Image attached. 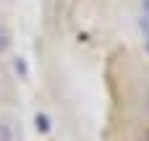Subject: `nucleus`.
<instances>
[{
  "label": "nucleus",
  "instance_id": "obj_5",
  "mask_svg": "<svg viewBox=\"0 0 149 141\" xmlns=\"http://www.w3.org/2000/svg\"><path fill=\"white\" fill-rule=\"evenodd\" d=\"M141 8H144V13L149 16V0H144V3H141Z\"/></svg>",
  "mask_w": 149,
  "mask_h": 141
},
{
  "label": "nucleus",
  "instance_id": "obj_4",
  "mask_svg": "<svg viewBox=\"0 0 149 141\" xmlns=\"http://www.w3.org/2000/svg\"><path fill=\"white\" fill-rule=\"evenodd\" d=\"M13 68H16V73H21V76H26V65H24V60L18 58L16 63H13Z\"/></svg>",
  "mask_w": 149,
  "mask_h": 141
},
{
  "label": "nucleus",
  "instance_id": "obj_1",
  "mask_svg": "<svg viewBox=\"0 0 149 141\" xmlns=\"http://www.w3.org/2000/svg\"><path fill=\"white\" fill-rule=\"evenodd\" d=\"M34 128H37V133H50L52 131V120H50V115H45V113H37L34 115Z\"/></svg>",
  "mask_w": 149,
  "mask_h": 141
},
{
  "label": "nucleus",
  "instance_id": "obj_3",
  "mask_svg": "<svg viewBox=\"0 0 149 141\" xmlns=\"http://www.w3.org/2000/svg\"><path fill=\"white\" fill-rule=\"evenodd\" d=\"M8 47H10V31H8L5 26H0V55H3Z\"/></svg>",
  "mask_w": 149,
  "mask_h": 141
},
{
  "label": "nucleus",
  "instance_id": "obj_6",
  "mask_svg": "<svg viewBox=\"0 0 149 141\" xmlns=\"http://www.w3.org/2000/svg\"><path fill=\"white\" fill-rule=\"evenodd\" d=\"M141 29H147V31H149V16H147V21H141Z\"/></svg>",
  "mask_w": 149,
  "mask_h": 141
},
{
  "label": "nucleus",
  "instance_id": "obj_2",
  "mask_svg": "<svg viewBox=\"0 0 149 141\" xmlns=\"http://www.w3.org/2000/svg\"><path fill=\"white\" fill-rule=\"evenodd\" d=\"M0 141H13V128L8 120H0Z\"/></svg>",
  "mask_w": 149,
  "mask_h": 141
},
{
  "label": "nucleus",
  "instance_id": "obj_7",
  "mask_svg": "<svg viewBox=\"0 0 149 141\" xmlns=\"http://www.w3.org/2000/svg\"><path fill=\"white\" fill-rule=\"evenodd\" d=\"M144 47H147V52H149V37H147V42H144Z\"/></svg>",
  "mask_w": 149,
  "mask_h": 141
}]
</instances>
